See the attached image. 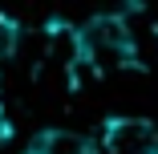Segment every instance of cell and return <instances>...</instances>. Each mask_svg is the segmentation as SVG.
<instances>
[{
  "mask_svg": "<svg viewBox=\"0 0 158 154\" xmlns=\"http://www.w3.org/2000/svg\"><path fill=\"white\" fill-rule=\"evenodd\" d=\"M20 45H24V33H20V24L12 16L0 12V61H12L20 57Z\"/></svg>",
  "mask_w": 158,
  "mask_h": 154,
  "instance_id": "cell-5",
  "label": "cell"
},
{
  "mask_svg": "<svg viewBox=\"0 0 158 154\" xmlns=\"http://www.w3.org/2000/svg\"><path fill=\"white\" fill-rule=\"evenodd\" d=\"M81 41V65L93 73H122L134 65V41H130V16L122 12H98L85 24H77Z\"/></svg>",
  "mask_w": 158,
  "mask_h": 154,
  "instance_id": "cell-1",
  "label": "cell"
},
{
  "mask_svg": "<svg viewBox=\"0 0 158 154\" xmlns=\"http://www.w3.org/2000/svg\"><path fill=\"white\" fill-rule=\"evenodd\" d=\"M0 110H4V81H0Z\"/></svg>",
  "mask_w": 158,
  "mask_h": 154,
  "instance_id": "cell-6",
  "label": "cell"
},
{
  "mask_svg": "<svg viewBox=\"0 0 158 154\" xmlns=\"http://www.w3.org/2000/svg\"><path fill=\"white\" fill-rule=\"evenodd\" d=\"M102 154H158V130L150 118H110L102 126Z\"/></svg>",
  "mask_w": 158,
  "mask_h": 154,
  "instance_id": "cell-2",
  "label": "cell"
},
{
  "mask_svg": "<svg viewBox=\"0 0 158 154\" xmlns=\"http://www.w3.org/2000/svg\"><path fill=\"white\" fill-rule=\"evenodd\" d=\"M130 41H134V65L158 69V24L154 20H130Z\"/></svg>",
  "mask_w": 158,
  "mask_h": 154,
  "instance_id": "cell-4",
  "label": "cell"
},
{
  "mask_svg": "<svg viewBox=\"0 0 158 154\" xmlns=\"http://www.w3.org/2000/svg\"><path fill=\"white\" fill-rule=\"evenodd\" d=\"M93 138H85L81 130H69V126H45L33 134L28 142V154H93Z\"/></svg>",
  "mask_w": 158,
  "mask_h": 154,
  "instance_id": "cell-3",
  "label": "cell"
}]
</instances>
